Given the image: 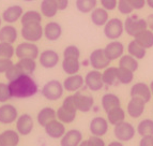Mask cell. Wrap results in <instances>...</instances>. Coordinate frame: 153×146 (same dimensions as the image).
<instances>
[{
    "label": "cell",
    "instance_id": "cell-2",
    "mask_svg": "<svg viewBox=\"0 0 153 146\" xmlns=\"http://www.w3.org/2000/svg\"><path fill=\"white\" fill-rule=\"evenodd\" d=\"M77 108L75 104L74 96H68L63 100L61 106L56 111L58 121L63 124H71L75 121L77 115Z\"/></svg>",
    "mask_w": 153,
    "mask_h": 146
},
{
    "label": "cell",
    "instance_id": "cell-41",
    "mask_svg": "<svg viewBox=\"0 0 153 146\" xmlns=\"http://www.w3.org/2000/svg\"><path fill=\"white\" fill-rule=\"evenodd\" d=\"M15 55V47L13 44L0 42V59H12Z\"/></svg>",
    "mask_w": 153,
    "mask_h": 146
},
{
    "label": "cell",
    "instance_id": "cell-40",
    "mask_svg": "<svg viewBox=\"0 0 153 146\" xmlns=\"http://www.w3.org/2000/svg\"><path fill=\"white\" fill-rule=\"evenodd\" d=\"M134 79V72L122 67H118V81L122 85H128Z\"/></svg>",
    "mask_w": 153,
    "mask_h": 146
},
{
    "label": "cell",
    "instance_id": "cell-13",
    "mask_svg": "<svg viewBox=\"0 0 153 146\" xmlns=\"http://www.w3.org/2000/svg\"><path fill=\"white\" fill-rule=\"evenodd\" d=\"M34 123H33L32 116L28 113L22 114L16 119V130L21 136H29L32 132Z\"/></svg>",
    "mask_w": 153,
    "mask_h": 146
},
{
    "label": "cell",
    "instance_id": "cell-47",
    "mask_svg": "<svg viewBox=\"0 0 153 146\" xmlns=\"http://www.w3.org/2000/svg\"><path fill=\"white\" fill-rule=\"evenodd\" d=\"M88 145L89 146H106L105 141L102 139V136H91L88 139Z\"/></svg>",
    "mask_w": 153,
    "mask_h": 146
},
{
    "label": "cell",
    "instance_id": "cell-9",
    "mask_svg": "<svg viewBox=\"0 0 153 146\" xmlns=\"http://www.w3.org/2000/svg\"><path fill=\"white\" fill-rule=\"evenodd\" d=\"M90 66L94 70H104L110 66V60L107 58L105 54L104 49H97L92 51V53L89 56Z\"/></svg>",
    "mask_w": 153,
    "mask_h": 146
},
{
    "label": "cell",
    "instance_id": "cell-42",
    "mask_svg": "<svg viewBox=\"0 0 153 146\" xmlns=\"http://www.w3.org/2000/svg\"><path fill=\"white\" fill-rule=\"evenodd\" d=\"M21 75H23V73H22V71L19 70V68L17 67L16 64H13L4 73L5 79H8L9 82H12V81H14V79L21 76Z\"/></svg>",
    "mask_w": 153,
    "mask_h": 146
},
{
    "label": "cell",
    "instance_id": "cell-24",
    "mask_svg": "<svg viewBox=\"0 0 153 146\" xmlns=\"http://www.w3.org/2000/svg\"><path fill=\"white\" fill-rule=\"evenodd\" d=\"M90 19L92 24L97 27H104L105 24L109 21V15L108 11L105 10L104 8H95L94 10L90 13Z\"/></svg>",
    "mask_w": 153,
    "mask_h": 146
},
{
    "label": "cell",
    "instance_id": "cell-6",
    "mask_svg": "<svg viewBox=\"0 0 153 146\" xmlns=\"http://www.w3.org/2000/svg\"><path fill=\"white\" fill-rule=\"evenodd\" d=\"M21 34L25 41L36 43L44 37V27H42L41 23L23 25L21 29Z\"/></svg>",
    "mask_w": 153,
    "mask_h": 146
},
{
    "label": "cell",
    "instance_id": "cell-59",
    "mask_svg": "<svg viewBox=\"0 0 153 146\" xmlns=\"http://www.w3.org/2000/svg\"><path fill=\"white\" fill-rule=\"evenodd\" d=\"M0 146H3V144H2V142H1V139H0Z\"/></svg>",
    "mask_w": 153,
    "mask_h": 146
},
{
    "label": "cell",
    "instance_id": "cell-51",
    "mask_svg": "<svg viewBox=\"0 0 153 146\" xmlns=\"http://www.w3.org/2000/svg\"><path fill=\"white\" fill-rule=\"evenodd\" d=\"M55 3L57 4L58 7V10L59 11H64L68 9L70 4V0H54Z\"/></svg>",
    "mask_w": 153,
    "mask_h": 146
},
{
    "label": "cell",
    "instance_id": "cell-46",
    "mask_svg": "<svg viewBox=\"0 0 153 146\" xmlns=\"http://www.w3.org/2000/svg\"><path fill=\"white\" fill-rule=\"evenodd\" d=\"M100 1H101L102 8H104L105 10H107L108 12L117 9L118 0H100Z\"/></svg>",
    "mask_w": 153,
    "mask_h": 146
},
{
    "label": "cell",
    "instance_id": "cell-18",
    "mask_svg": "<svg viewBox=\"0 0 153 146\" xmlns=\"http://www.w3.org/2000/svg\"><path fill=\"white\" fill-rule=\"evenodd\" d=\"M146 104L147 103L143 100L139 99V98H131V100L128 101V105H126V112L128 115L132 118H139L143 116L146 110Z\"/></svg>",
    "mask_w": 153,
    "mask_h": 146
},
{
    "label": "cell",
    "instance_id": "cell-50",
    "mask_svg": "<svg viewBox=\"0 0 153 146\" xmlns=\"http://www.w3.org/2000/svg\"><path fill=\"white\" fill-rule=\"evenodd\" d=\"M139 146H153V136H141Z\"/></svg>",
    "mask_w": 153,
    "mask_h": 146
},
{
    "label": "cell",
    "instance_id": "cell-35",
    "mask_svg": "<svg viewBox=\"0 0 153 146\" xmlns=\"http://www.w3.org/2000/svg\"><path fill=\"white\" fill-rule=\"evenodd\" d=\"M128 53L131 56L135 57L138 60H140V59H143L146 57L147 49L145 47H143L140 44H138L135 40H132L128 44Z\"/></svg>",
    "mask_w": 153,
    "mask_h": 146
},
{
    "label": "cell",
    "instance_id": "cell-58",
    "mask_svg": "<svg viewBox=\"0 0 153 146\" xmlns=\"http://www.w3.org/2000/svg\"><path fill=\"white\" fill-rule=\"evenodd\" d=\"M1 24H2V18H1V16H0V28L2 27V26H1Z\"/></svg>",
    "mask_w": 153,
    "mask_h": 146
},
{
    "label": "cell",
    "instance_id": "cell-8",
    "mask_svg": "<svg viewBox=\"0 0 153 146\" xmlns=\"http://www.w3.org/2000/svg\"><path fill=\"white\" fill-rule=\"evenodd\" d=\"M15 55L17 58H31L36 59L40 56L39 46L33 42L25 41L23 43H19L15 49Z\"/></svg>",
    "mask_w": 153,
    "mask_h": 146
},
{
    "label": "cell",
    "instance_id": "cell-32",
    "mask_svg": "<svg viewBox=\"0 0 153 146\" xmlns=\"http://www.w3.org/2000/svg\"><path fill=\"white\" fill-rule=\"evenodd\" d=\"M41 13L42 15L47 18H53L58 13V7L54 0H42L41 2Z\"/></svg>",
    "mask_w": 153,
    "mask_h": 146
},
{
    "label": "cell",
    "instance_id": "cell-14",
    "mask_svg": "<svg viewBox=\"0 0 153 146\" xmlns=\"http://www.w3.org/2000/svg\"><path fill=\"white\" fill-rule=\"evenodd\" d=\"M18 118L17 109L13 104L4 103L0 106V124L2 125H11L15 123Z\"/></svg>",
    "mask_w": 153,
    "mask_h": 146
},
{
    "label": "cell",
    "instance_id": "cell-31",
    "mask_svg": "<svg viewBox=\"0 0 153 146\" xmlns=\"http://www.w3.org/2000/svg\"><path fill=\"white\" fill-rule=\"evenodd\" d=\"M138 44H140L143 47L146 49H152L153 47V31L150 29H146V30L141 31L140 34H138L137 36L134 38Z\"/></svg>",
    "mask_w": 153,
    "mask_h": 146
},
{
    "label": "cell",
    "instance_id": "cell-37",
    "mask_svg": "<svg viewBox=\"0 0 153 146\" xmlns=\"http://www.w3.org/2000/svg\"><path fill=\"white\" fill-rule=\"evenodd\" d=\"M97 0H75V7L77 11L82 14H88L97 8Z\"/></svg>",
    "mask_w": 153,
    "mask_h": 146
},
{
    "label": "cell",
    "instance_id": "cell-38",
    "mask_svg": "<svg viewBox=\"0 0 153 146\" xmlns=\"http://www.w3.org/2000/svg\"><path fill=\"white\" fill-rule=\"evenodd\" d=\"M119 67L125 68L128 69L131 71L135 72L138 70L139 64H138V59H136L135 57L131 56L130 54L123 55L120 59H119Z\"/></svg>",
    "mask_w": 153,
    "mask_h": 146
},
{
    "label": "cell",
    "instance_id": "cell-7",
    "mask_svg": "<svg viewBox=\"0 0 153 146\" xmlns=\"http://www.w3.org/2000/svg\"><path fill=\"white\" fill-rule=\"evenodd\" d=\"M136 132L137 131L135 130V127L131 123L125 121L116 125L114 128V136L120 142H128L133 140Z\"/></svg>",
    "mask_w": 153,
    "mask_h": 146
},
{
    "label": "cell",
    "instance_id": "cell-4",
    "mask_svg": "<svg viewBox=\"0 0 153 146\" xmlns=\"http://www.w3.org/2000/svg\"><path fill=\"white\" fill-rule=\"evenodd\" d=\"M103 32L108 40H118L124 32V23L118 17L109 18V21L105 24Z\"/></svg>",
    "mask_w": 153,
    "mask_h": 146
},
{
    "label": "cell",
    "instance_id": "cell-33",
    "mask_svg": "<svg viewBox=\"0 0 153 146\" xmlns=\"http://www.w3.org/2000/svg\"><path fill=\"white\" fill-rule=\"evenodd\" d=\"M16 64H17V67L19 68V70L22 71L23 74L32 75L34 73V71L36 70V59L22 58L18 60V62H16Z\"/></svg>",
    "mask_w": 153,
    "mask_h": 146
},
{
    "label": "cell",
    "instance_id": "cell-34",
    "mask_svg": "<svg viewBox=\"0 0 153 146\" xmlns=\"http://www.w3.org/2000/svg\"><path fill=\"white\" fill-rule=\"evenodd\" d=\"M106 114H107L108 123L112 126H116L118 124H120L125 121V111L121 106L112 109V110H110Z\"/></svg>",
    "mask_w": 153,
    "mask_h": 146
},
{
    "label": "cell",
    "instance_id": "cell-27",
    "mask_svg": "<svg viewBox=\"0 0 153 146\" xmlns=\"http://www.w3.org/2000/svg\"><path fill=\"white\" fill-rule=\"evenodd\" d=\"M101 104H102L103 110L106 113H108L110 110L118 106H121V100L120 98L118 97L115 94H111V92H107L103 95L102 99H101Z\"/></svg>",
    "mask_w": 153,
    "mask_h": 146
},
{
    "label": "cell",
    "instance_id": "cell-11",
    "mask_svg": "<svg viewBox=\"0 0 153 146\" xmlns=\"http://www.w3.org/2000/svg\"><path fill=\"white\" fill-rule=\"evenodd\" d=\"M130 96L131 98H139L146 103L150 102L152 98L150 86L143 82H138L133 85L130 89Z\"/></svg>",
    "mask_w": 153,
    "mask_h": 146
},
{
    "label": "cell",
    "instance_id": "cell-26",
    "mask_svg": "<svg viewBox=\"0 0 153 146\" xmlns=\"http://www.w3.org/2000/svg\"><path fill=\"white\" fill-rule=\"evenodd\" d=\"M17 29L13 25H4L0 28V42H7L13 44L17 40Z\"/></svg>",
    "mask_w": 153,
    "mask_h": 146
},
{
    "label": "cell",
    "instance_id": "cell-52",
    "mask_svg": "<svg viewBox=\"0 0 153 146\" xmlns=\"http://www.w3.org/2000/svg\"><path fill=\"white\" fill-rule=\"evenodd\" d=\"M146 19H147V23H148V28L153 31V13L149 14L148 17L146 18Z\"/></svg>",
    "mask_w": 153,
    "mask_h": 146
},
{
    "label": "cell",
    "instance_id": "cell-55",
    "mask_svg": "<svg viewBox=\"0 0 153 146\" xmlns=\"http://www.w3.org/2000/svg\"><path fill=\"white\" fill-rule=\"evenodd\" d=\"M78 146H89V145H88V140H87V141H82Z\"/></svg>",
    "mask_w": 153,
    "mask_h": 146
},
{
    "label": "cell",
    "instance_id": "cell-12",
    "mask_svg": "<svg viewBox=\"0 0 153 146\" xmlns=\"http://www.w3.org/2000/svg\"><path fill=\"white\" fill-rule=\"evenodd\" d=\"M124 44L121 41H118V40H112L108 44H106V46L104 47L105 54L110 61L120 59L124 55Z\"/></svg>",
    "mask_w": 153,
    "mask_h": 146
},
{
    "label": "cell",
    "instance_id": "cell-44",
    "mask_svg": "<svg viewBox=\"0 0 153 146\" xmlns=\"http://www.w3.org/2000/svg\"><path fill=\"white\" fill-rule=\"evenodd\" d=\"M12 98L9 88V84L0 82V103H5Z\"/></svg>",
    "mask_w": 153,
    "mask_h": 146
},
{
    "label": "cell",
    "instance_id": "cell-30",
    "mask_svg": "<svg viewBox=\"0 0 153 146\" xmlns=\"http://www.w3.org/2000/svg\"><path fill=\"white\" fill-rule=\"evenodd\" d=\"M0 139L3 146H17L19 143V133L15 130H4L0 133Z\"/></svg>",
    "mask_w": 153,
    "mask_h": 146
},
{
    "label": "cell",
    "instance_id": "cell-25",
    "mask_svg": "<svg viewBox=\"0 0 153 146\" xmlns=\"http://www.w3.org/2000/svg\"><path fill=\"white\" fill-rule=\"evenodd\" d=\"M61 66L63 72L68 75L77 74L80 70L79 58H76V57H63Z\"/></svg>",
    "mask_w": 153,
    "mask_h": 146
},
{
    "label": "cell",
    "instance_id": "cell-10",
    "mask_svg": "<svg viewBox=\"0 0 153 146\" xmlns=\"http://www.w3.org/2000/svg\"><path fill=\"white\" fill-rule=\"evenodd\" d=\"M85 85L91 91H99L104 87L102 73L100 70H91L85 76Z\"/></svg>",
    "mask_w": 153,
    "mask_h": 146
},
{
    "label": "cell",
    "instance_id": "cell-43",
    "mask_svg": "<svg viewBox=\"0 0 153 146\" xmlns=\"http://www.w3.org/2000/svg\"><path fill=\"white\" fill-rule=\"evenodd\" d=\"M118 11L122 15H131L134 12V9L132 8V5L130 4L128 0H118Z\"/></svg>",
    "mask_w": 153,
    "mask_h": 146
},
{
    "label": "cell",
    "instance_id": "cell-39",
    "mask_svg": "<svg viewBox=\"0 0 153 146\" xmlns=\"http://www.w3.org/2000/svg\"><path fill=\"white\" fill-rule=\"evenodd\" d=\"M137 133L140 136H153V119L151 118H145L139 121L137 125Z\"/></svg>",
    "mask_w": 153,
    "mask_h": 146
},
{
    "label": "cell",
    "instance_id": "cell-19",
    "mask_svg": "<svg viewBox=\"0 0 153 146\" xmlns=\"http://www.w3.org/2000/svg\"><path fill=\"white\" fill-rule=\"evenodd\" d=\"M62 26L58 22H48L44 26V37L51 42L58 41L62 36Z\"/></svg>",
    "mask_w": 153,
    "mask_h": 146
},
{
    "label": "cell",
    "instance_id": "cell-16",
    "mask_svg": "<svg viewBox=\"0 0 153 146\" xmlns=\"http://www.w3.org/2000/svg\"><path fill=\"white\" fill-rule=\"evenodd\" d=\"M60 57L59 54L54 49H45L39 56V62L41 67L45 69H53L58 64Z\"/></svg>",
    "mask_w": 153,
    "mask_h": 146
},
{
    "label": "cell",
    "instance_id": "cell-45",
    "mask_svg": "<svg viewBox=\"0 0 153 146\" xmlns=\"http://www.w3.org/2000/svg\"><path fill=\"white\" fill-rule=\"evenodd\" d=\"M63 57H80V49L76 45H69L63 49Z\"/></svg>",
    "mask_w": 153,
    "mask_h": 146
},
{
    "label": "cell",
    "instance_id": "cell-54",
    "mask_svg": "<svg viewBox=\"0 0 153 146\" xmlns=\"http://www.w3.org/2000/svg\"><path fill=\"white\" fill-rule=\"evenodd\" d=\"M146 4L150 9H153V0H146Z\"/></svg>",
    "mask_w": 153,
    "mask_h": 146
},
{
    "label": "cell",
    "instance_id": "cell-48",
    "mask_svg": "<svg viewBox=\"0 0 153 146\" xmlns=\"http://www.w3.org/2000/svg\"><path fill=\"white\" fill-rule=\"evenodd\" d=\"M134 10H143L146 5V0H128Z\"/></svg>",
    "mask_w": 153,
    "mask_h": 146
},
{
    "label": "cell",
    "instance_id": "cell-5",
    "mask_svg": "<svg viewBox=\"0 0 153 146\" xmlns=\"http://www.w3.org/2000/svg\"><path fill=\"white\" fill-rule=\"evenodd\" d=\"M64 87L58 79H51L43 86L41 94L48 101H57L63 96Z\"/></svg>",
    "mask_w": 153,
    "mask_h": 146
},
{
    "label": "cell",
    "instance_id": "cell-36",
    "mask_svg": "<svg viewBox=\"0 0 153 146\" xmlns=\"http://www.w3.org/2000/svg\"><path fill=\"white\" fill-rule=\"evenodd\" d=\"M42 22V13L36 10H29L24 12L21 18V24L27 25V24H34V23H41Z\"/></svg>",
    "mask_w": 153,
    "mask_h": 146
},
{
    "label": "cell",
    "instance_id": "cell-49",
    "mask_svg": "<svg viewBox=\"0 0 153 146\" xmlns=\"http://www.w3.org/2000/svg\"><path fill=\"white\" fill-rule=\"evenodd\" d=\"M13 64L11 59H0V73H5V71Z\"/></svg>",
    "mask_w": 153,
    "mask_h": 146
},
{
    "label": "cell",
    "instance_id": "cell-29",
    "mask_svg": "<svg viewBox=\"0 0 153 146\" xmlns=\"http://www.w3.org/2000/svg\"><path fill=\"white\" fill-rule=\"evenodd\" d=\"M102 76L103 82L107 86H117L120 84L118 81V67H107L103 71Z\"/></svg>",
    "mask_w": 153,
    "mask_h": 146
},
{
    "label": "cell",
    "instance_id": "cell-1",
    "mask_svg": "<svg viewBox=\"0 0 153 146\" xmlns=\"http://www.w3.org/2000/svg\"><path fill=\"white\" fill-rule=\"evenodd\" d=\"M9 88L12 98L27 99L36 96L39 91V86L31 75L23 74L16 79L9 83Z\"/></svg>",
    "mask_w": 153,
    "mask_h": 146
},
{
    "label": "cell",
    "instance_id": "cell-21",
    "mask_svg": "<svg viewBox=\"0 0 153 146\" xmlns=\"http://www.w3.org/2000/svg\"><path fill=\"white\" fill-rule=\"evenodd\" d=\"M85 84V79L82 75L80 74H73L69 75L68 77H65V79L63 81L62 85H63L64 90L69 92H76L78 91L80 88L84 87Z\"/></svg>",
    "mask_w": 153,
    "mask_h": 146
},
{
    "label": "cell",
    "instance_id": "cell-23",
    "mask_svg": "<svg viewBox=\"0 0 153 146\" xmlns=\"http://www.w3.org/2000/svg\"><path fill=\"white\" fill-rule=\"evenodd\" d=\"M82 141V133L76 129H71L66 131L61 138L60 145L61 146H78Z\"/></svg>",
    "mask_w": 153,
    "mask_h": 146
},
{
    "label": "cell",
    "instance_id": "cell-28",
    "mask_svg": "<svg viewBox=\"0 0 153 146\" xmlns=\"http://www.w3.org/2000/svg\"><path fill=\"white\" fill-rule=\"evenodd\" d=\"M57 118V113L56 111L53 108H49V106H46L40 110V112L38 113V116H36V121L38 124L41 127H45L48 123H51V121H54Z\"/></svg>",
    "mask_w": 153,
    "mask_h": 146
},
{
    "label": "cell",
    "instance_id": "cell-60",
    "mask_svg": "<svg viewBox=\"0 0 153 146\" xmlns=\"http://www.w3.org/2000/svg\"><path fill=\"white\" fill-rule=\"evenodd\" d=\"M152 113H153V108H152Z\"/></svg>",
    "mask_w": 153,
    "mask_h": 146
},
{
    "label": "cell",
    "instance_id": "cell-53",
    "mask_svg": "<svg viewBox=\"0 0 153 146\" xmlns=\"http://www.w3.org/2000/svg\"><path fill=\"white\" fill-rule=\"evenodd\" d=\"M107 146H124L123 145V143L122 142H120V141H114V142H110L109 144H108Z\"/></svg>",
    "mask_w": 153,
    "mask_h": 146
},
{
    "label": "cell",
    "instance_id": "cell-15",
    "mask_svg": "<svg viewBox=\"0 0 153 146\" xmlns=\"http://www.w3.org/2000/svg\"><path fill=\"white\" fill-rule=\"evenodd\" d=\"M74 100L76 108L78 111L82 113H88L92 110L93 105H94V98L90 95L82 94L78 90L74 94Z\"/></svg>",
    "mask_w": 153,
    "mask_h": 146
},
{
    "label": "cell",
    "instance_id": "cell-17",
    "mask_svg": "<svg viewBox=\"0 0 153 146\" xmlns=\"http://www.w3.org/2000/svg\"><path fill=\"white\" fill-rule=\"evenodd\" d=\"M108 127H109V123H108L107 118L97 116V117L92 118V121H90L89 130L92 136H104L107 133Z\"/></svg>",
    "mask_w": 153,
    "mask_h": 146
},
{
    "label": "cell",
    "instance_id": "cell-56",
    "mask_svg": "<svg viewBox=\"0 0 153 146\" xmlns=\"http://www.w3.org/2000/svg\"><path fill=\"white\" fill-rule=\"evenodd\" d=\"M149 86H150V90H151V94H152L153 96V79L150 82V84H149Z\"/></svg>",
    "mask_w": 153,
    "mask_h": 146
},
{
    "label": "cell",
    "instance_id": "cell-22",
    "mask_svg": "<svg viewBox=\"0 0 153 146\" xmlns=\"http://www.w3.org/2000/svg\"><path fill=\"white\" fill-rule=\"evenodd\" d=\"M45 133L51 139H61L65 133V127L64 124L60 121H51L44 127Z\"/></svg>",
    "mask_w": 153,
    "mask_h": 146
},
{
    "label": "cell",
    "instance_id": "cell-20",
    "mask_svg": "<svg viewBox=\"0 0 153 146\" xmlns=\"http://www.w3.org/2000/svg\"><path fill=\"white\" fill-rule=\"evenodd\" d=\"M24 14V10L21 5L15 4L8 7L1 14L2 21L7 24H14L17 21H21L22 15Z\"/></svg>",
    "mask_w": 153,
    "mask_h": 146
},
{
    "label": "cell",
    "instance_id": "cell-57",
    "mask_svg": "<svg viewBox=\"0 0 153 146\" xmlns=\"http://www.w3.org/2000/svg\"><path fill=\"white\" fill-rule=\"evenodd\" d=\"M25 2H33V1H36V0H23Z\"/></svg>",
    "mask_w": 153,
    "mask_h": 146
},
{
    "label": "cell",
    "instance_id": "cell-3",
    "mask_svg": "<svg viewBox=\"0 0 153 146\" xmlns=\"http://www.w3.org/2000/svg\"><path fill=\"white\" fill-rule=\"evenodd\" d=\"M123 23H124V32H126L128 36L133 37V38H135L141 31L148 29L147 19L140 17L137 14L128 15Z\"/></svg>",
    "mask_w": 153,
    "mask_h": 146
}]
</instances>
